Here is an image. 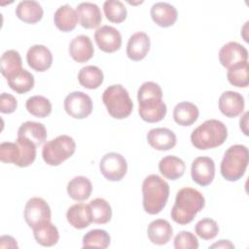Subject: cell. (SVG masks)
<instances>
[{"label": "cell", "instance_id": "cell-1", "mask_svg": "<svg viewBox=\"0 0 249 249\" xmlns=\"http://www.w3.org/2000/svg\"><path fill=\"white\" fill-rule=\"evenodd\" d=\"M138 113L147 123L160 122L166 115V104L162 101L161 88L155 82L143 83L137 91Z\"/></svg>", "mask_w": 249, "mask_h": 249}, {"label": "cell", "instance_id": "cell-2", "mask_svg": "<svg viewBox=\"0 0 249 249\" xmlns=\"http://www.w3.org/2000/svg\"><path fill=\"white\" fill-rule=\"evenodd\" d=\"M204 205L205 198L200 192L190 187L182 188L176 194L175 202L170 212L171 219L179 225L190 224Z\"/></svg>", "mask_w": 249, "mask_h": 249}, {"label": "cell", "instance_id": "cell-3", "mask_svg": "<svg viewBox=\"0 0 249 249\" xmlns=\"http://www.w3.org/2000/svg\"><path fill=\"white\" fill-rule=\"evenodd\" d=\"M143 208L150 215L159 214L169 196L168 183L157 174L148 175L142 183Z\"/></svg>", "mask_w": 249, "mask_h": 249}, {"label": "cell", "instance_id": "cell-4", "mask_svg": "<svg viewBox=\"0 0 249 249\" xmlns=\"http://www.w3.org/2000/svg\"><path fill=\"white\" fill-rule=\"evenodd\" d=\"M228 137V129L224 123L210 119L198 125L191 134L193 146L198 150H208L221 146Z\"/></svg>", "mask_w": 249, "mask_h": 249}, {"label": "cell", "instance_id": "cell-5", "mask_svg": "<svg viewBox=\"0 0 249 249\" xmlns=\"http://www.w3.org/2000/svg\"><path fill=\"white\" fill-rule=\"evenodd\" d=\"M249 162V152L245 145L231 146L224 154L221 161V174L227 181L239 180L245 173Z\"/></svg>", "mask_w": 249, "mask_h": 249}, {"label": "cell", "instance_id": "cell-6", "mask_svg": "<svg viewBox=\"0 0 249 249\" xmlns=\"http://www.w3.org/2000/svg\"><path fill=\"white\" fill-rule=\"evenodd\" d=\"M102 101L107 108V112L114 119H125L133 109V103L128 91L119 84L109 86L103 91Z\"/></svg>", "mask_w": 249, "mask_h": 249}, {"label": "cell", "instance_id": "cell-7", "mask_svg": "<svg viewBox=\"0 0 249 249\" xmlns=\"http://www.w3.org/2000/svg\"><path fill=\"white\" fill-rule=\"evenodd\" d=\"M75 151L76 143L74 139L69 135L62 134L44 144L42 157L47 164L57 166L71 158Z\"/></svg>", "mask_w": 249, "mask_h": 249}, {"label": "cell", "instance_id": "cell-8", "mask_svg": "<svg viewBox=\"0 0 249 249\" xmlns=\"http://www.w3.org/2000/svg\"><path fill=\"white\" fill-rule=\"evenodd\" d=\"M23 217L29 228L34 229L51 221V208L42 197H31L24 206Z\"/></svg>", "mask_w": 249, "mask_h": 249}, {"label": "cell", "instance_id": "cell-9", "mask_svg": "<svg viewBox=\"0 0 249 249\" xmlns=\"http://www.w3.org/2000/svg\"><path fill=\"white\" fill-rule=\"evenodd\" d=\"M99 169L104 178L116 182L124 177L127 171V163L121 154L111 152L102 157L99 163Z\"/></svg>", "mask_w": 249, "mask_h": 249}, {"label": "cell", "instance_id": "cell-10", "mask_svg": "<svg viewBox=\"0 0 249 249\" xmlns=\"http://www.w3.org/2000/svg\"><path fill=\"white\" fill-rule=\"evenodd\" d=\"M64 110L74 119H85L92 112V100L83 91H72L64 99Z\"/></svg>", "mask_w": 249, "mask_h": 249}, {"label": "cell", "instance_id": "cell-11", "mask_svg": "<svg viewBox=\"0 0 249 249\" xmlns=\"http://www.w3.org/2000/svg\"><path fill=\"white\" fill-rule=\"evenodd\" d=\"M192 179L201 187L208 186L215 177V163L209 157H197L191 167Z\"/></svg>", "mask_w": 249, "mask_h": 249}, {"label": "cell", "instance_id": "cell-12", "mask_svg": "<svg viewBox=\"0 0 249 249\" xmlns=\"http://www.w3.org/2000/svg\"><path fill=\"white\" fill-rule=\"evenodd\" d=\"M94 40L104 53H112L120 50L122 46V35L119 30L111 25H102L94 32Z\"/></svg>", "mask_w": 249, "mask_h": 249}, {"label": "cell", "instance_id": "cell-13", "mask_svg": "<svg viewBox=\"0 0 249 249\" xmlns=\"http://www.w3.org/2000/svg\"><path fill=\"white\" fill-rule=\"evenodd\" d=\"M248 59V52L244 46L237 42H229L225 44L219 51V61L225 68L246 61Z\"/></svg>", "mask_w": 249, "mask_h": 249}, {"label": "cell", "instance_id": "cell-14", "mask_svg": "<svg viewBox=\"0 0 249 249\" xmlns=\"http://www.w3.org/2000/svg\"><path fill=\"white\" fill-rule=\"evenodd\" d=\"M26 60L29 67L37 72L47 71L53 64L52 52L44 45H33L26 53Z\"/></svg>", "mask_w": 249, "mask_h": 249}, {"label": "cell", "instance_id": "cell-15", "mask_svg": "<svg viewBox=\"0 0 249 249\" xmlns=\"http://www.w3.org/2000/svg\"><path fill=\"white\" fill-rule=\"evenodd\" d=\"M218 105L223 115L228 118H235L243 112L245 102L239 92L227 90L221 94Z\"/></svg>", "mask_w": 249, "mask_h": 249}, {"label": "cell", "instance_id": "cell-16", "mask_svg": "<svg viewBox=\"0 0 249 249\" xmlns=\"http://www.w3.org/2000/svg\"><path fill=\"white\" fill-rule=\"evenodd\" d=\"M149 145L158 151H167L175 147L177 138L175 133L166 127H156L147 133Z\"/></svg>", "mask_w": 249, "mask_h": 249}, {"label": "cell", "instance_id": "cell-17", "mask_svg": "<svg viewBox=\"0 0 249 249\" xmlns=\"http://www.w3.org/2000/svg\"><path fill=\"white\" fill-rule=\"evenodd\" d=\"M77 15L80 24L86 29L96 28L102 20L99 7L91 2H83L77 6Z\"/></svg>", "mask_w": 249, "mask_h": 249}, {"label": "cell", "instance_id": "cell-18", "mask_svg": "<svg viewBox=\"0 0 249 249\" xmlns=\"http://www.w3.org/2000/svg\"><path fill=\"white\" fill-rule=\"evenodd\" d=\"M151 41L145 32H136L132 34L126 45L127 57L133 61L143 59L150 50Z\"/></svg>", "mask_w": 249, "mask_h": 249}, {"label": "cell", "instance_id": "cell-19", "mask_svg": "<svg viewBox=\"0 0 249 249\" xmlns=\"http://www.w3.org/2000/svg\"><path fill=\"white\" fill-rule=\"evenodd\" d=\"M69 53L71 57L79 63H84L89 60L94 53V49L90 38L87 35L76 36L70 42Z\"/></svg>", "mask_w": 249, "mask_h": 249}, {"label": "cell", "instance_id": "cell-20", "mask_svg": "<svg viewBox=\"0 0 249 249\" xmlns=\"http://www.w3.org/2000/svg\"><path fill=\"white\" fill-rule=\"evenodd\" d=\"M153 21L160 27H169L177 20L178 13L174 6L166 2L155 3L150 11Z\"/></svg>", "mask_w": 249, "mask_h": 249}, {"label": "cell", "instance_id": "cell-21", "mask_svg": "<svg viewBox=\"0 0 249 249\" xmlns=\"http://www.w3.org/2000/svg\"><path fill=\"white\" fill-rule=\"evenodd\" d=\"M147 234L152 243L164 245L171 239L173 235V229L168 221L157 219L149 224Z\"/></svg>", "mask_w": 249, "mask_h": 249}, {"label": "cell", "instance_id": "cell-22", "mask_svg": "<svg viewBox=\"0 0 249 249\" xmlns=\"http://www.w3.org/2000/svg\"><path fill=\"white\" fill-rule=\"evenodd\" d=\"M66 218L68 223L77 230L86 229L92 222L89 205L82 202L70 206L67 210Z\"/></svg>", "mask_w": 249, "mask_h": 249}, {"label": "cell", "instance_id": "cell-23", "mask_svg": "<svg viewBox=\"0 0 249 249\" xmlns=\"http://www.w3.org/2000/svg\"><path fill=\"white\" fill-rule=\"evenodd\" d=\"M17 17L25 23L34 24L40 21L44 15L42 6L37 1L26 0L21 1L16 8Z\"/></svg>", "mask_w": 249, "mask_h": 249}, {"label": "cell", "instance_id": "cell-24", "mask_svg": "<svg viewBox=\"0 0 249 249\" xmlns=\"http://www.w3.org/2000/svg\"><path fill=\"white\" fill-rule=\"evenodd\" d=\"M79 21L77 12L68 4L60 6L53 15L54 25L62 32H70Z\"/></svg>", "mask_w": 249, "mask_h": 249}, {"label": "cell", "instance_id": "cell-25", "mask_svg": "<svg viewBox=\"0 0 249 249\" xmlns=\"http://www.w3.org/2000/svg\"><path fill=\"white\" fill-rule=\"evenodd\" d=\"M22 69V60L18 51L8 50L2 54L0 58V71L7 80L18 75Z\"/></svg>", "mask_w": 249, "mask_h": 249}, {"label": "cell", "instance_id": "cell-26", "mask_svg": "<svg viewBox=\"0 0 249 249\" xmlns=\"http://www.w3.org/2000/svg\"><path fill=\"white\" fill-rule=\"evenodd\" d=\"M199 116L197 106L189 101L178 103L173 109V119L176 124L182 126H189L195 124Z\"/></svg>", "mask_w": 249, "mask_h": 249}, {"label": "cell", "instance_id": "cell-27", "mask_svg": "<svg viewBox=\"0 0 249 249\" xmlns=\"http://www.w3.org/2000/svg\"><path fill=\"white\" fill-rule=\"evenodd\" d=\"M18 137L29 140L39 146L47 139V129L41 123L27 121L18 127Z\"/></svg>", "mask_w": 249, "mask_h": 249}, {"label": "cell", "instance_id": "cell-28", "mask_svg": "<svg viewBox=\"0 0 249 249\" xmlns=\"http://www.w3.org/2000/svg\"><path fill=\"white\" fill-rule=\"evenodd\" d=\"M186 169L185 162L182 159L175 156H166L159 162L160 174L169 180H177L184 175Z\"/></svg>", "mask_w": 249, "mask_h": 249}, {"label": "cell", "instance_id": "cell-29", "mask_svg": "<svg viewBox=\"0 0 249 249\" xmlns=\"http://www.w3.org/2000/svg\"><path fill=\"white\" fill-rule=\"evenodd\" d=\"M91 182L85 176H76L67 184V194L76 201H84L88 199L91 195Z\"/></svg>", "mask_w": 249, "mask_h": 249}, {"label": "cell", "instance_id": "cell-30", "mask_svg": "<svg viewBox=\"0 0 249 249\" xmlns=\"http://www.w3.org/2000/svg\"><path fill=\"white\" fill-rule=\"evenodd\" d=\"M32 230L35 240L42 246L51 247L55 245L59 240L58 230L51 221L46 222Z\"/></svg>", "mask_w": 249, "mask_h": 249}, {"label": "cell", "instance_id": "cell-31", "mask_svg": "<svg viewBox=\"0 0 249 249\" xmlns=\"http://www.w3.org/2000/svg\"><path fill=\"white\" fill-rule=\"evenodd\" d=\"M104 76L102 70L95 65L83 67L78 73V81L81 86L89 89H94L101 86Z\"/></svg>", "mask_w": 249, "mask_h": 249}, {"label": "cell", "instance_id": "cell-32", "mask_svg": "<svg viewBox=\"0 0 249 249\" xmlns=\"http://www.w3.org/2000/svg\"><path fill=\"white\" fill-rule=\"evenodd\" d=\"M92 222L95 224H106L112 218V208L107 200L101 197L92 199L89 202Z\"/></svg>", "mask_w": 249, "mask_h": 249}, {"label": "cell", "instance_id": "cell-33", "mask_svg": "<svg viewBox=\"0 0 249 249\" xmlns=\"http://www.w3.org/2000/svg\"><path fill=\"white\" fill-rule=\"evenodd\" d=\"M28 113L37 118H46L52 112L51 101L42 95H34L29 97L25 103Z\"/></svg>", "mask_w": 249, "mask_h": 249}, {"label": "cell", "instance_id": "cell-34", "mask_svg": "<svg viewBox=\"0 0 249 249\" xmlns=\"http://www.w3.org/2000/svg\"><path fill=\"white\" fill-rule=\"evenodd\" d=\"M227 78L231 85L237 88H247L248 80V61L239 62L228 69Z\"/></svg>", "mask_w": 249, "mask_h": 249}, {"label": "cell", "instance_id": "cell-35", "mask_svg": "<svg viewBox=\"0 0 249 249\" xmlns=\"http://www.w3.org/2000/svg\"><path fill=\"white\" fill-rule=\"evenodd\" d=\"M7 81L9 87L19 94L28 92L34 87V76L25 69H22L18 75Z\"/></svg>", "mask_w": 249, "mask_h": 249}, {"label": "cell", "instance_id": "cell-36", "mask_svg": "<svg viewBox=\"0 0 249 249\" xmlns=\"http://www.w3.org/2000/svg\"><path fill=\"white\" fill-rule=\"evenodd\" d=\"M106 18L114 23H121L126 18L127 11L123 2L119 0H107L103 4Z\"/></svg>", "mask_w": 249, "mask_h": 249}, {"label": "cell", "instance_id": "cell-37", "mask_svg": "<svg viewBox=\"0 0 249 249\" xmlns=\"http://www.w3.org/2000/svg\"><path fill=\"white\" fill-rule=\"evenodd\" d=\"M111 242L109 233L101 229H94L88 231L83 237V247L107 248Z\"/></svg>", "mask_w": 249, "mask_h": 249}, {"label": "cell", "instance_id": "cell-38", "mask_svg": "<svg viewBox=\"0 0 249 249\" xmlns=\"http://www.w3.org/2000/svg\"><path fill=\"white\" fill-rule=\"evenodd\" d=\"M20 150V157L16 164L18 167H26L32 164L36 159V145L29 140L18 137L16 141Z\"/></svg>", "mask_w": 249, "mask_h": 249}, {"label": "cell", "instance_id": "cell-39", "mask_svg": "<svg viewBox=\"0 0 249 249\" xmlns=\"http://www.w3.org/2000/svg\"><path fill=\"white\" fill-rule=\"evenodd\" d=\"M195 231L200 238L210 240L217 236L219 232V226L213 219L203 218L196 224Z\"/></svg>", "mask_w": 249, "mask_h": 249}, {"label": "cell", "instance_id": "cell-40", "mask_svg": "<svg viewBox=\"0 0 249 249\" xmlns=\"http://www.w3.org/2000/svg\"><path fill=\"white\" fill-rule=\"evenodd\" d=\"M20 157V150L17 142H2L0 144V160L5 163L17 164Z\"/></svg>", "mask_w": 249, "mask_h": 249}, {"label": "cell", "instance_id": "cell-41", "mask_svg": "<svg viewBox=\"0 0 249 249\" xmlns=\"http://www.w3.org/2000/svg\"><path fill=\"white\" fill-rule=\"evenodd\" d=\"M174 248L175 249H197L198 240L193 232L182 231L174 237Z\"/></svg>", "mask_w": 249, "mask_h": 249}, {"label": "cell", "instance_id": "cell-42", "mask_svg": "<svg viewBox=\"0 0 249 249\" xmlns=\"http://www.w3.org/2000/svg\"><path fill=\"white\" fill-rule=\"evenodd\" d=\"M18 101L16 97L10 93L3 92L0 96V111L3 114H11L16 111Z\"/></svg>", "mask_w": 249, "mask_h": 249}, {"label": "cell", "instance_id": "cell-43", "mask_svg": "<svg viewBox=\"0 0 249 249\" xmlns=\"http://www.w3.org/2000/svg\"><path fill=\"white\" fill-rule=\"evenodd\" d=\"M17 240L11 235H2L0 237V248H18Z\"/></svg>", "mask_w": 249, "mask_h": 249}, {"label": "cell", "instance_id": "cell-44", "mask_svg": "<svg viewBox=\"0 0 249 249\" xmlns=\"http://www.w3.org/2000/svg\"><path fill=\"white\" fill-rule=\"evenodd\" d=\"M209 248H224V249H232L234 248V245L227 239H221L218 242L212 244L209 246Z\"/></svg>", "mask_w": 249, "mask_h": 249}, {"label": "cell", "instance_id": "cell-45", "mask_svg": "<svg viewBox=\"0 0 249 249\" xmlns=\"http://www.w3.org/2000/svg\"><path fill=\"white\" fill-rule=\"evenodd\" d=\"M248 115H249V113H248V112H245L244 115L240 118V121H239V127H240V129L243 131V133H244L245 135H248V128H247Z\"/></svg>", "mask_w": 249, "mask_h": 249}]
</instances>
